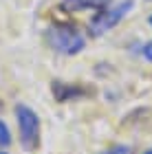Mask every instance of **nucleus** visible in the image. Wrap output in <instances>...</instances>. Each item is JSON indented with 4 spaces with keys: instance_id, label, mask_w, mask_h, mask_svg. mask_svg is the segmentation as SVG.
Wrapping results in <instances>:
<instances>
[{
    "instance_id": "1",
    "label": "nucleus",
    "mask_w": 152,
    "mask_h": 154,
    "mask_svg": "<svg viewBox=\"0 0 152 154\" xmlns=\"http://www.w3.org/2000/svg\"><path fill=\"white\" fill-rule=\"evenodd\" d=\"M46 42L53 51L62 55H77L86 46L84 35L73 24H53L46 29Z\"/></svg>"
},
{
    "instance_id": "2",
    "label": "nucleus",
    "mask_w": 152,
    "mask_h": 154,
    "mask_svg": "<svg viewBox=\"0 0 152 154\" xmlns=\"http://www.w3.org/2000/svg\"><path fill=\"white\" fill-rule=\"evenodd\" d=\"M16 119H18V128H20V143L26 152H33L40 148V117L36 115V110L18 103L16 106Z\"/></svg>"
},
{
    "instance_id": "3",
    "label": "nucleus",
    "mask_w": 152,
    "mask_h": 154,
    "mask_svg": "<svg viewBox=\"0 0 152 154\" xmlns=\"http://www.w3.org/2000/svg\"><path fill=\"white\" fill-rule=\"evenodd\" d=\"M130 7H132V0H123V2L115 5V7L108 5L106 9H99L93 16V20L88 22V33H91L93 38H99L104 33H108L110 29H115L123 20V16L130 11Z\"/></svg>"
},
{
    "instance_id": "4",
    "label": "nucleus",
    "mask_w": 152,
    "mask_h": 154,
    "mask_svg": "<svg viewBox=\"0 0 152 154\" xmlns=\"http://www.w3.org/2000/svg\"><path fill=\"white\" fill-rule=\"evenodd\" d=\"M51 90H53L55 101H71V99H79L86 88L79 86V84H62V82L55 79L51 84Z\"/></svg>"
},
{
    "instance_id": "5",
    "label": "nucleus",
    "mask_w": 152,
    "mask_h": 154,
    "mask_svg": "<svg viewBox=\"0 0 152 154\" xmlns=\"http://www.w3.org/2000/svg\"><path fill=\"white\" fill-rule=\"evenodd\" d=\"M113 2V0H62V9L66 11H99L106 9V7Z\"/></svg>"
},
{
    "instance_id": "6",
    "label": "nucleus",
    "mask_w": 152,
    "mask_h": 154,
    "mask_svg": "<svg viewBox=\"0 0 152 154\" xmlns=\"http://www.w3.org/2000/svg\"><path fill=\"white\" fill-rule=\"evenodd\" d=\"M11 145V132L7 128V123L0 119V148H9Z\"/></svg>"
},
{
    "instance_id": "7",
    "label": "nucleus",
    "mask_w": 152,
    "mask_h": 154,
    "mask_svg": "<svg viewBox=\"0 0 152 154\" xmlns=\"http://www.w3.org/2000/svg\"><path fill=\"white\" fill-rule=\"evenodd\" d=\"M101 154H132V148L130 145H113V148L104 150Z\"/></svg>"
},
{
    "instance_id": "8",
    "label": "nucleus",
    "mask_w": 152,
    "mask_h": 154,
    "mask_svg": "<svg viewBox=\"0 0 152 154\" xmlns=\"http://www.w3.org/2000/svg\"><path fill=\"white\" fill-rule=\"evenodd\" d=\"M143 57H146L148 62H152V42H148V44L143 46Z\"/></svg>"
},
{
    "instance_id": "9",
    "label": "nucleus",
    "mask_w": 152,
    "mask_h": 154,
    "mask_svg": "<svg viewBox=\"0 0 152 154\" xmlns=\"http://www.w3.org/2000/svg\"><path fill=\"white\" fill-rule=\"evenodd\" d=\"M148 22H150V26H152V16H150V18H148Z\"/></svg>"
},
{
    "instance_id": "10",
    "label": "nucleus",
    "mask_w": 152,
    "mask_h": 154,
    "mask_svg": "<svg viewBox=\"0 0 152 154\" xmlns=\"http://www.w3.org/2000/svg\"><path fill=\"white\" fill-rule=\"evenodd\" d=\"M143 154H152V150H148V152H143Z\"/></svg>"
},
{
    "instance_id": "11",
    "label": "nucleus",
    "mask_w": 152,
    "mask_h": 154,
    "mask_svg": "<svg viewBox=\"0 0 152 154\" xmlns=\"http://www.w3.org/2000/svg\"><path fill=\"white\" fill-rule=\"evenodd\" d=\"M0 154H7V152H5V150H0Z\"/></svg>"
}]
</instances>
